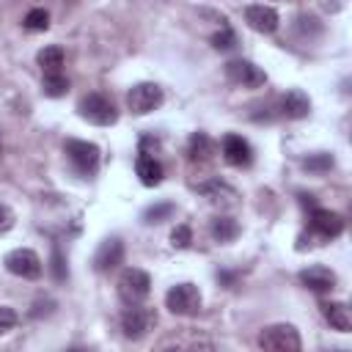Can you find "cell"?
I'll list each match as a JSON object with an SVG mask.
<instances>
[{"mask_svg":"<svg viewBox=\"0 0 352 352\" xmlns=\"http://www.w3.org/2000/svg\"><path fill=\"white\" fill-rule=\"evenodd\" d=\"M77 113H80V118H85L88 124H96V126H110L118 121V110L104 94H85L77 104Z\"/></svg>","mask_w":352,"mask_h":352,"instance_id":"1","label":"cell"},{"mask_svg":"<svg viewBox=\"0 0 352 352\" xmlns=\"http://www.w3.org/2000/svg\"><path fill=\"white\" fill-rule=\"evenodd\" d=\"M116 286H118L121 302H126V305H138V302H143L151 294V278H148V272H143L138 267H126L118 275Z\"/></svg>","mask_w":352,"mask_h":352,"instance_id":"2","label":"cell"},{"mask_svg":"<svg viewBox=\"0 0 352 352\" xmlns=\"http://www.w3.org/2000/svg\"><path fill=\"white\" fill-rule=\"evenodd\" d=\"M63 151H66V157H69V162L74 165L77 173H82V176H94L96 173V168H99V146L96 143L69 138L63 143Z\"/></svg>","mask_w":352,"mask_h":352,"instance_id":"3","label":"cell"},{"mask_svg":"<svg viewBox=\"0 0 352 352\" xmlns=\"http://www.w3.org/2000/svg\"><path fill=\"white\" fill-rule=\"evenodd\" d=\"M165 308L176 316H195L201 311V292L195 283H176L165 294Z\"/></svg>","mask_w":352,"mask_h":352,"instance_id":"4","label":"cell"},{"mask_svg":"<svg viewBox=\"0 0 352 352\" xmlns=\"http://www.w3.org/2000/svg\"><path fill=\"white\" fill-rule=\"evenodd\" d=\"M258 346L270 349V352H297L302 346L297 327L292 324H270L261 330L258 336Z\"/></svg>","mask_w":352,"mask_h":352,"instance_id":"5","label":"cell"},{"mask_svg":"<svg viewBox=\"0 0 352 352\" xmlns=\"http://www.w3.org/2000/svg\"><path fill=\"white\" fill-rule=\"evenodd\" d=\"M3 264H6V270H8L11 275L25 278V280L41 278V270H44L38 253L30 250V248H14V250H8L6 258H3Z\"/></svg>","mask_w":352,"mask_h":352,"instance_id":"6","label":"cell"},{"mask_svg":"<svg viewBox=\"0 0 352 352\" xmlns=\"http://www.w3.org/2000/svg\"><path fill=\"white\" fill-rule=\"evenodd\" d=\"M162 104V88L157 82H138L126 94V107L132 116H146Z\"/></svg>","mask_w":352,"mask_h":352,"instance_id":"7","label":"cell"},{"mask_svg":"<svg viewBox=\"0 0 352 352\" xmlns=\"http://www.w3.org/2000/svg\"><path fill=\"white\" fill-rule=\"evenodd\" d=\"M226 77H228V82H234L239 88H261L267 82V72L261 66H256L253 60H245V58L228 60L226 63Z\"/></svg>","mask_w":352,"mask_h":352,"instance_id":"8","label":"cell"},{"mask_svg":"<svg viewBox=\"0 0 352 352\" xmlns=\"http://www.w3.org/2000/svg\"><path fill=\"white\" fill-rule=\"evenodd\" d=\"M154 322H157V314H154L151 308H143L140 302H138V305H129V308L121 314V330H124V336L132 338V341H140V338L154 327Z\"/></svg>","mask_w":352,"mask_h":352,"instance_id":"9","label":"cell"},{"mask_svg":"<svg viewBox=\"0 0 352 352\" xmlns=\"http://www.w3.org/2000/svg\"><path fill=\"white\" fill-rule=\"evenodd\" d=\"M297 278H300V283H302L305 289H311V292H316V294H322V292H333L336 283H338L336 272H333L330 267H322V264H311V267L300 270Z\"/></svg>","mask_w":352,"mask_h":352,"instance_id":"10","label":"cell"},{"mask_svg":"<svg viewBox=\"0 0 352 352\" xmlns=\"http://www.w3.org/2000/svg\"><path fill=\"white\" fill-rule=\"evenodd\" d=\"M245 22L256 30V33H275L278 25H280V16L272 6H264V3H253L245 8Z\"/></svg>","mask_w":352,"mask_h":352,"instance_id":"11","label":"cell"},{"mask_svg":"<svg viewBox=\"0 0 352 352\" xmlns=\"http://www.w3.org/2000/svg\"><path fill=\"white\" fill-rule=\"evenodd\" d=\"M223 160L228 165H234V168H245V165L253 162V148L242 135L231 132V135L223 138Z\"/></svg>","mask_w":352,"mask_h":352,"instance_id":"12","label":"cell"},{"mask_svg":"<svg viewBox=\"0 0 352 352\" xmlns=\"http://www.w3.org/2000/svg\"><path fill=\"white\" fill-rule=\"evenodd\" d=\"M308 223H311V231H316L322 239H333V236H338V234L344 231L341 214H336V212H330V209H319V206L311 209Z\"/></svg>","mask_w":352,"mask_h":352,"instance_id":"13","label":"cell"},{"mask_svg":"<svg viewBox=\"0 0 352 352\" xmlns=\"http://www.w3.org/2000/svg\"><path fill=\"white\" fill-rule=\"evenodd\" d=\"M121 261H124V242H121L118 236L102 239L99 248H96V256H94V267H96L99 272H107V270L118 267Z\"/></svg>","mask_w":352,"mask_h":352,"instance_id":"14","label":"cell"},{"mask_svg":"<svg viewBox=\"0 0 352 352\" xmlns=\"http://www.w3.org/2000/svg\"><path fill=\"white\" fill-rule=\"evenodd\" d=\"M198 192L204 198H209L212 204H223V206H234L236 204V190L223 182V179H209V182H201L198 184Z\"/></svg>","mask_w":352,"mask_h":352,"instance_id":"15","label":"cell"},{"mask_svg":"<svg viewBox=\"0 0 352 352\" xmlns=\"http://www.w3.org/2000/svg\"><path fill=\"white\" fill-rule=\"evenodd\" d=\"M280 113H283L286 118H294V121L305 118V116L311 113V99H308V94H302L300 88L286 91L283 99H280Z\"/></svg>","mask_w":352,"mask_h":352,"instance_id":"16","label":"cell"},{"mask_svg":"<svg viewBox=\"0 0 352 352\" xmlns=\"http://www.w3.org/2000/svg\"><path fill=\"white\" fill-rule=\"evenodd\" d=\"M135 173H138V179H140V184H146V187H157V184L162 182V176H165L160 160H154V157L146 154V151L138 154V160H135Z\"/></svg>","mask_w":352,"mask_h":352,"instance_id":"17","label":"cell"},{"mask_svg":"<svg viewBox=\"0 0 352 352\" xmlns=\"http://www.w3.org/2000/svg\"><path fill=\"white\" fill-rule=\"evenodd\" d=\"M322 308V316L327 319V324L333 327V330H338V333H349L352 330V314H349V308L344 305V302H322L319 305Z\"/></svg>","mask_w":352,"mask_h":352,"instance_id":"18","label":"cell"},{"mask_svg":"<svg viewBox=\"0 0 352 352\" xmlns=\"http://www.w3.org/2000/svg\"><path fill=\"white\" fill-rule=\"evenodd\" d=\"M187 157L192 162H206L214 157V140L206 132H192L187 140Z\"/></svg>","mask_w":352,"mask_h":352,"instance_id":"19","label":"cell"},{"mask_svg":"<svg viewBox=\"0 0 352 352\" xmlns=\"http://www.w3.org/2000/svg\"><path fill=\"white\" fill-rule=\"evenodd\" d=\"M209 234L214 242L226 245V242H234L239 236V223L234 217H214L212 226H209Z\"/></svg>","mask_w":352,"mask_h":352,"instance_id":"20","label":"cell"},{"mask_svg":"<svg viewBox=\"0 0 352 352\" xmlns=\"http://www.w3.org/2000/svg\"><path fill=\"white\" fill-rule=\"evenodd\" d=\"M36 63L41 66L44 74H60V66H63V50H60L58 44H50V47H44V50H38Z\"/></svg>","mask_w":352,"mask_h":352,"instance_id":"21","label":"cell"},{"mask_svg":"<svg viewBox=\"0 0 352 352\" xmlns=\"http://www.w3.org/2000/svg\"><path fill=\"white\" fill-rule=\"evenodd\" d=\"M173 212H176V206L168 204V201L151 204V206H146V212H143V223H148V226H154V223H165V220L173 217Z\"/></svg>","mask_w":352,"mask_h":352,"instance_id":"22","label":"cell"},{"mask_svg":"<svg viewBox=\"0 0 352 352\" xmlns=\"http://www.w3.org/2000/svg\"><path fill=\"white\" fill-rule=\"evenodd\" d=\"M41 91H44V96H52V99L66 96V91H69V80H66L63 74H44V80H41Z\"/></svg>","mask_w":352,"mask_h":352,"instance_id":"23","label":"cell"},{"mask_svg":"<svg viewBox=\"0 0 352 352\" xmlns=\"http://www.w3.org/2000/svg\"><path fill=\"white\" fill-rule=\"evenodd\" d=\"M333 165H336V160H333V154H327V151L308 154V157L302 160V168L311 170V173H324V170H330Z\"/></svg>","mask_w":352,"mask_h":352,"instance_id":"24","label":"cell"},{"mask_svg":"<svg viewBox=\"0 0 352 352\" xmlns=\"http://www.w3.org/2000/svg\"><path fill=\"white\" fill-rule=\"evenodd\" d=\"M50 272H52V280H58V283H63V280L69 278L66 256H63V250H60L58 245L52 248V256H50Z\"/></svg>","mask_w":352,"mask_h":352,"instance_id":"25","label":"cell"},{"mask_svg":"<svg viewBox=\"0 0 352 352\" xmlns=\"http://www.w3.org/2000/svg\"><path fill=\"white\" fill-rule=\"evenodd\" d=\"M22 25H25L28 30H47V28H50V14H47L44 8H30V11L25 14Z\"/></svg>","mask_w":352,"mask_h":352,"instance_id":"26","label":"cell"},{"mask_svg":"<svg viewBox=\"0 0 352 352\" xmlns=\"http://www.w3.org/2000/svg\"><path fill=\"white\" fill-rule=\"evenodd\" d=\"M212 47H214V50H234V47H236V33L223 25V28L212 36Z\"/></svg>","mask_w":352,"mask_h":352,"instance_id":"27","label":"cell"},{"mask_svg":"<svg viewBox=\"0 0 352 352\" xmlns=\"http://www.w3.org/2000/svg\"><path fill=\"white\" fill-rule=\"evenodd\" d=\"M190 242H192V231H190V226L182 223V226H176V228L170 231V245H173V248L182 250V248H190Z\"/></svg>","mask_w":352,"mask_h":352,"instance_id":"28","label":"cell"},{"mask_svg":"<svg viewBox=\"0 0 352 352\" xmlns=\"http://www.w3.org/2000/svg\"><path fill=\"white\" fill-rule=\"evenodd\" d=\"M16 322H19L16 311H14L11 305H0V336H3V333H8V330H14V327H16Z\"/></svg>","mask_w":352,"mask_h":352,"instance_id":"29","label":"cell"},{"mask_svg":"<svg viewBox=\"0 0 352 352\" xmlns=\"http://www.w3.org/2000/svg\"><path fill=\"white\" fill-rule=\"evenodd\" d=\"M14 220H16V217H14V212H11L6 204H0V236H3V234H8V231L14 228Z\"/></svg>","mask_w":352,"mask_h":352,"instance_id":"30","label":"cell"},{"mask_svg":"<svg viewBox=\"0 0 352 352\" xmlns=\"http://www.w3.org/2000/svg\"><path fill=\"white\" fill-rule=\"evenodd\" d=\"M217 280L226 283V286H231V283H234V275H231V272H217Z\"/></svg>","mask_w":352,"mask_h":352,"instance_id":"31","label":"cell"}]
</instances>
